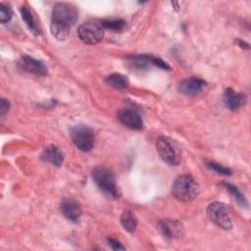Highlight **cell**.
Returning <instances> with one entry per match:
<instances>
[{
  "mask_svg": "<svg viewBox=\"0 0 251 251\" xmlns=\"http://www.w3.org/2000/svg\"><path fill=\"white\" fill-rule=\"evenodd\" d=\"M200 191L198 182L189 175L178 176L173 185L172 194L173 196L181 202H190L194 200Z\"/></svg>",
  "mask_w": 251,
  "mask_h": 251,
  "instance_id": "cell-1",
  "label": "cell"
},
{
  "mask_svg": "<svg viewBox=\"0 0 251 251\" xmlns=\"http://www.w3.org/2000/svg\"><path fill=\"white\" fill-rule=\"evenodd\" d=\"M91 176L96 185L105 194L112 198L121 197L122 192L116 182L115 176L108 168L103 166H97L92 170Z\"/></svg>",
  "mask_w": 251,
  "mask_h": 251,
  "instance_id": "cell-2",
  "label": "cell"
},
{
  "mask_svg": "<svg viewBox=\"0 0 251 251\" xmlns=\"http://www.w3.org/2000/svg\"><path fill=\"white\" fill-rule=\"evenodd\" d=\"M77 16V10L74 5L60 2L55 4L53 7L51 24H55L70 29L76 23Z\"/></svg>",
  "mask_w": 251,
  "mask_h": 251,
  "instance_id": "cell-3",
  "label": "cell"
},
{
  "mask_svg": "<svg viewBox=\"0 0 251 251\" xmlns=\"http://www.w3.org/2000/svg\"><path fill=\"white\" fill-rule=\"evenodd\" d=\"M156 148L161 159L170 166H177L180 161V150L177 144L167 136H160L156 141Z\"/></svg>",
  "mask_w": 251,
  "mask_h": 251,
  "instance_id": "cell-4",
  "label": "cell"
},
{
  "mask_svg": "<svg viewBox=\"0 0 251 251\" xmlns=\"http://www.w3.org/2000/svg\"><path fill=\"white\" fill-rule=\"evenodd\" d=\"M206 212L210 221L217 226L226 230H228L232 227L228 208L224 203L213 202L208 205Z\"/></svg>",
  "mask_w": 251,
  "mask_h": 251,
  "instance_id": "cell-5",
  "label": "cell"
},
{
  "mask_svg": "<svg viewBox=\"0 0 251 251\" xmlns=\"http://www.w3.org/2000/svg\"><path fill=\"white\" fill-rule=\"evenodd\" d=\"M71 138L75 147L82 152L90 151L94 145L93 130L85 125H77L72 127Z\"/></svg>",
  "mask_w": 251,
  "mask_h": 251,
  "instance_id": "cell-6",
  "label": "cell"
},
{
  "mask_svg": "<svg viewBox=\"0 0 251 251\" xmlns=\"http://www.w3.org/2000/svg\"><path fill=\"white\" fill-rule=\"evenodd\" d=\"M79 39L89 45L99 43L104 37V30L101 25L95 23H84L77 28Z\"/></svg>",
  "mask_w": 251,
  "mask_h": 251,
  "instance_id": "cell-7",
  "label": "cell"
},
{
  "mask_svg": "<svg viewBox=\"0 0 251 251\" xmlns=\"http://www.w3.org/2000/svg\"><path fill=\"white\" fill-rule=\"evenodd\" d=\"M129 63L137 69H147L149 68V66L153 65L163 70H171V67L161 58L149 54H139L131 56L129 58Z\"/></svg>",
  "mask_w": 251,
  "mask_h": 251,
  "instance_id": "cell-8",
  "label": "cell"
},
{
  "mask_svg": "<svg viewBox=\"0 0 251 251\" xmlns=\"http://www.w3.org/2000/svg\"><path fill=\"white\" fill-rule=\"evenodd\" d=\"M117 117L122 125L130 129L140 130L143 128L142 119L140 115L134 110L121 109L118 111Z\"/></svg>",
  "mask_w": 251,
  "mask_h": 251,
  "instance_id": "cell-9",
  "label": "cell"
},
{
  "mask_svg": "<svg viewBox=\"0 0 251 251\" xmlns=\"http://www.w3.org/2000/svg\"><path fill=\"white\" fill-rule=\"evenodd\" d=\"M18 66L22 71L34 74L36 75H46L47 68L42 61L34 59L28 55H24L20 58Z\"/></svg>",
  "mask_w": 251,
  "mask_h": 251,
  "instance_id": "cell-10",
  "label": "cell"
},
{
  "mask_svg": "<svg viewBox=\"0 0 251 251\" xmlns=\"http://www.w3.org/2000/svg\"><path fill=\"white\" fill-rule=\"evenodd\" d=\"M158 228L161 233L169 239L178 238L183 233V226L177 220L164 219L158 222Z\"/></svg>",
  "mask_w": 251,
  "mask_h": 251,
  "instance_id": "cell-11",
  "label": "cell"
},
{
  "mask_svg": "<svg viewBox=\"0 0 251 251\" xmlns=\"http://www.w3.org/2000/svg\"><path fill=\"white\" fill-rule=\"evenodd\" d=\"M60 210L64 217L73 223H76L82 215L80 204L75 199L71 198H65L62 200L60 204Z\"/></svg>",
  "mask_w": 251,
  "mask_h": 251,
  "instance_id": "cell-12",
  "label": "cell"
},
{
  "mask_svg": "<svg viewBox=\"0 0 251 251\" xmlns=\"http://www.w3.org/2000/svg\"><path fill=\"white\" fill-rule=\"evenodd\" d=\"M207 85V82L200 77L191 76L182 80L178 84V91L186 96H195L201 92Z\"/></svg>",
  "mask_w": 251,
  "mask_h": 251,
  "instance_id": "cell-13",
  "label": "cell"
},
{
  "mask_svg": "<svg viewBox=\"0 0 251 251\" xmlns=\"http://www.w3.org/2000/svg\"><path fill=\"white\" fill-rule=\"evenodd\" d=\"M246 100L247 98L244 93L237 92L230 87L226 88L224 92V102L231 111H235L242 107L246 103Z\"/></svg>",
  "mask_w": 251,
  "mask_h": 251,
  "instance_id": "cell-14",
  "label": "cell"
},
{
  "mask_svg": "<svg viewBox=\"0 0 251 251\" xmlns=\"http://www.w3.org/2000/svg\"><path fill=\"white\" fill-rule=\"evenodd\" d=\"M42 161L50 163L55 167H60L64 162V153L55 145L46 147L40 155Z\"/></svg>",
  "mask_w": 251,
  "mask_h": 251,
  "instance_id": "cell-15",
  "label": "cell"
},
{
  "mask_svg": "<svg viewBox=\"0 0 251 251\" xmlns=\"http://www.w3.org/2000/svg\"><path fill=\"white\" fill-rule=\"evenodd\" d=\"M106 82L113 88L116 89H126L129 85V81L126 75L122 74H112L106 77Z\"/></svg>",
  "mask_w": 251,
  "mask_h": 251,
  "instance_id": "cell-16",
  "label": "cell"
},
{
  "mask_svg": "<svg viewBox=\"0 0 251 251\" xmlns=\"http://www.w3.org/2000/svg\"><path fill=\"white\" fill-rule=\"evenodd\" d=\"M121 224L125 230L131 233L137 226V219L131 211L125 210L121 215Z\"/></svg>",
  "mask_w": 251,
  "mask_h": 251,
  "instance_id": "cell-17",
  "label": "cell"
},
{
  "mask_svg": "<svg viewBox=\"0 0 251 251\" xmlns=\"http://www.w3.org/2000/svg\"><path fill=\"white\" fill-rule=\"evenodd\" d=\"M226 191L229 192V194L232 196V198L237 202V204L242 207V208H247L248 207V202L246 200V198L244 197V195L240 192V190L234 186L233 184L229 183V182H222L221 183Z\"/></svg>",
  "mask_w": 251,
  "mask_h": 251,
  "instance_id": "cell-18",
  "label": "cell"
},
{
  "mask_svg": "<svg viewBox=\"0 0 251 251\" xmlns=\"http://www.w3.org/2000/svg\"><path fill=\"white\" fill-rule=\"evenodd\" d=\"M20 12H21V16H22L23 21L25 23V25L28 27V29L30 30V32H32L34 35H39L40 31L37 27V25L34 22V19L32 17L31 12L28 10V8H26L25 6H23V7H21Z\"/></svg>",
  "mask_w": 251,
  "mask_h": 251,
  "instance_id": "cell-19",
  "label": "cell"
},
{
  "mask_svg": "<svg viewBox=\"0 0 251 251\" xmlns=\"http://www.w3.org/2000/svg\"><path fill=\"white\" fill-rule=\"evenodd\" d=\"M101 26L111 29L114 31H120L124 29L126 26V22L122 19H110V20H104L101 23Z\"/></svg>",
  "mask_w": 251,
  "mask_h": 251,
  "instance_id": "cell-20",
  "label": "cell"
},
{
  "mask_svg": "<svg viewBox=\"0 0 251 251\" xmlns=\"http://www.w3.org/2000/svg\"><path fill=\"white\" fill-rule=\"evenodd\" d=\"M13 16V10L10 4L1 3L0 4V22L2 24L8 23Z\"/></svg>",
  "mask_w": 251,
  "mask_h": 251,
  "instance_id": "cell-21",
  "label": "cell"
},
{
  "mask_svg": "<svg viewBox=\"0 0 251 251\" xmlns=\"http://www.w3.org/2000/svg\"><path fill=\"white\" fill-rule=\"evenodd\" d=\"M207 167L219 175H223V176H230L231 175L230 169L224 167L220 164H217L215 162H207Z\"/></svg>",
  "mask_w": 251,
  "mask_h": 251,
  "instance_id": "cell-22",
  "label": "cell"
},
{
  "mask_svg": "<svg viewBox=\"0 0 251 251\" xmlns=\"http://www.w3.org/2000/svg\"><path fill=\"white\" fill-rule=\"evenodd\" d=\"M107 241H108L109 246H110L113 250H125V249H126V247H125L120 241H118L117 239L108 238Z\"/></svg>",
  "mask_w": 251,
  "mask_h": 251,
  "instance_id": "cell-23",
  "label": "cell"
},
{
  "mask_svg": "<svg viewBox=\"0 0 251 251\" xmlns=\"http://www.w3.org/2000/svg\"><path fill=\"white\" fill-rule=\"evenodd\" d=\"M10 109V103L7 99L2 98L0 101V117L3 118L5 116V114L9 111Z\"/></svg>",
  "mask_w": 251,
  "mask_h": 251,
  "instance_id": "cell-24",
  "label": "cell"
},
{
  "mask_svg": "<svg viewBox=\"0 0 251 251\" xmlns=\"http://www.w3.org/2000/svg\"><path fill=\"white\" fill-rule=\"evenodd\" d=\"M237 42H238V45L241 47V48H243V46L245 45V47L248 49L249 48V44L248 43H246L245 41H242L241 39H237Z\"/></svg>",
  "mask_w": 251,
  "mask_h": 251,
  "instance_id": "cell-25",
  "label": "cell"
}]
</instances>
